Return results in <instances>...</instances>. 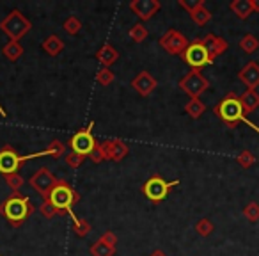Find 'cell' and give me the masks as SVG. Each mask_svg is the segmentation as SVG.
<instances>
[{
	"mask_svg": "<svg viewBox=\"0 0 259 256\" xmlns=\"http://www.w3.org/2000/svg\"><path fill=\"white\" fill-rule=\"evenodd\" d=\"M101 150L105 153V160H114V162H121L126 155H128V146L121 141V139H112V141L101 142Z\"/></svg>",
	"mask_w": 259,
	"mask_h": 256,
	"instance_id": "13",
	"label": "cell"
},
{
	"mask_svg": "<svg viewBox=\"0 0 259 256\" xmlns=\"http://www.w3.org/2000/svg\"><path fill=\"white\" fill-rule=\"evenodd\" d=\"M43 50L47 52L48 55H52V57H57V55L64 50V43H62L61 38L54 34V36H48L47 40L43 41Z\"/></svg>",
	"mask_w": 259,
	"mask_h": 256,
	"instance_id": "20",
	"label": "cell"
},
{
	"mask_svg": "<svg viewBox=\"0 0 259 256\" xmlns=\"http://www.w3.org/2000/svg\"><path fill=\"white\" fill-rule=\"evenodd\" d=\"M2 54H4V57L9 59V61H18L23 54V47L18 41H9V43H6L4 48H2Z\"/></svg>",
	"mask_w": 259,
	"mask_h": 256,
	"instance_id": "22",
	"label": "cell"
},
{
	"mask_svg": "<svg viewBox=\"0 0 259 256\" xmlns=\"http://www.w3.org/2000/svg\"><path fill=\"white\" fill-rule=\"evenodd\" d=\"M180 6L183 9H187L188 15H192L197 8L204 6V0H180Z\"/></svg>",
	"mask_w": 259,
	"mask_h": 256,
	"instance_id": "35",
	"label": "cell"
},
{
	"mask_svg": "<svg viewBox=\"0 0 259 256\" xmlns=\"http://www.w3.org/2000/svg\"><path fill=\"white\" fill-rule=\"evenodd\" d=\"M156 86H158L156 79H153L148 71H141L134 80H132V87H134L141 96H149V94L156 89Z\"/></svg>",
	"mask_w": 259,
	"mask_h": 256,
	"instance_id": "14",
	"label": "cell"
},
{
	"mask_svg": "<svg viewBox=\"0 0 259 256\" xmlns=\"http://www.w3.org/2000/svg\"><path fill=\"white\" fill-rule=\"evenodd\" d=\"M80 29H82V23H80V20L76 18V16H69V18L64 22V30L69 34V36H75V34H78Z\"/></svg>",
	"mask_w": 259,
	"mask_h": 256,
	"instance_id": "31",
	"label": "cell"
},
{
	"mask_svg": "<svg viewBox=\"0 0 259 256\" xmlns=\"http://www.w3.org/2000/svg\"><path fill=\"white\" fill-rule=\"evenodd\" d=\"M213 230H215V226H213V223L209 219H201L197 224H195V231H197L201 237H208V235H211Z\"/></svg>",
	"mask_w": 259,
	"mask_h": 256,
	"instance_id": "33",
	"label": "cell"
},
{
	"mask_svg": "<svg viewBox=\"0 0 259 256\" xmlns=\"http://www.w3.org/2000/svg\"><path fill=\"white\" fill-rule=\"evenodd\" d=\"M236 162L240 164L243 169H248V167H252L255 164V157L252 152H248V150H243V152L240 153V155L236 157Z\"/></svg>",
	"mask_w": 259,
	"mask_h": 256,
	"instance_id": "28",
	"label": "cell"
},
{
	"mask_svg": "<svg viewBox=\"0 0 259 256\" xmlns=\"http://www.w3.org/2000/svg\"><path fill=\"white\" fill-rule=\"evenodd\" d=\"M47 152V157H54V159H59V157H62L66 153V148H64V144H62L61 141H52L50 144H48V148L45 150Z\"/></svg>",
	"mask_w": 259,
	"mask_h": 256,
	"instance_id": "26",
	"label": "cell"
},
{
	"mask_svg": "<svg viewBox=\"0 0 259 256\" xmlns=\"http://www.w3.org/2000/svg\"><path fill=\"white\" fill-rule=\"evenodd\" d=\"M240 48L243 52H247V54H254V52L259 48V40L255 36H252V34H247V36L241 38Z\"/></svg>",
	"mask_w": 259,
	"mask_h": 256,
	"instance_id": "24",
	"label": "cell"
},
{
	"mask_svg": "<svg viewBox=\"0 0 259 256\" xmlns=\"http://www.w3.org/2000/svg\"><path fill=\"white\" fill-rule=\"evenodd\" d=\"M180 87H181V91H185L190 98H199L209 87V82L201 71L192 69L188 75H185L183 79L180 80Z\"/></svg>",
	"mask_w": 259,
	"mask_h": 256,
	"instance_id": "8",
	"label": "cell"
},
{
	"mask_svg": "<svg viewBox=\"0 0 259 256\" xmlns=\"http://www.w3.org/2000/svg\"><path fill=\"white\" fill-rule=\"evenodd\" d=\"M91 159H93V162H94V164H100V162H103V160H105V153H103V150H101V146H100V144L96 146V150L93 152Z\"/></svg>",
	"mask_w": 259,
	"mask_h": 256,
	"instance_id": "38",
	"label": "cell"
},
{
	"mask_svg": "<svg viewBox=\"0 0 259 256\" xmlns=\"http://www.w3.org/2000/svg\"><path fill=\"white\" fill-rule=\"evenodd\" d=\"M69 215L73 217V226H75V231L80 235V237H85L87 233L91 231V224L87 223V221H83V219H78V217H75L73 215V212L69 213Z\"/></svg>",
	"mask_w": 259,
	"mask_h": 256,
	"instance_id": "32",
	"label": "cell"
},
{
	"mask_svg": "<svg viewBox=\"0 0 259 256\" xmlns=\"http://www.w3.org/2000/svg\"><path fill=\"white\" fill-rule=\"evenodd\" d=\"M213 112H215L229 128H236L238 123H243V119L247 118L243 108H241L240 96H238L236 93H227L226 96L220 100V103L215 105Z\"/></svg>",
	"mask_w": 259,
	"mask_h": 256,
	"instance_id": "3",
	"label": "cell"
},
{
	"mask_svg": "<svg viewBox=\"0 0 259 256\" xmlns=\"http://www.w3.org/2000/svg\"><path fill=\"white\" fill-rule=\"evenodd\" d=\"M252 2V9H254V13H259V0H250Z\"/></svg>",
	"mask_w": 259,
	"mask_h": 256,
	"instance_id": "40",
	"label": "cell"
},
{
	"mask_svg": "<svg viewBox=\"0 0 259 256\" xmlns=\"http://www.w3.org/2000/svg\"><path fill=\"white\" fill-rule=\"evenodd\" d=\"M66 159V164H68L69 167H73V169H76V167H80L83 164V160H85V157H80V155H76V153H73V152H69L68 155L64 157Z\"/></svg>",
	"mask_w": 259,
	"mask_h": 256,
	"instance_id": "36",
	"label": "cell"
},
{
	"mask_svg": "<svg viewBox=\"0 0 259 256\" xmlns=\"http://www.w3.org/2000/svg\"><path fill=\"white\" fill-rule=\"evenodd\" d=\"M188 45H190V41H188L183 34L174 29L167 30V32L160 38V47L172 55H183V52L187 50Z\"/></svg>",
	"mask_w": 259,
	"mask_h": 256,
	"instance_id": "9",
	"label": "cell"
},
{
	"mask_svg": "<svg viewBox=\"0 0 259 256\" xmlns=\"http://www.w3.org/2000/svg\"><path fill=\"white\" fill-rule=\"evenodd\" d=\"M100 238H103L107 244L114 245V247H115V244H117V237H115V233H112V231H105V233L101 235Z\"/></svg>",
	"mask_w": 259,
	"mask_h": 256,
	"instance_id": "39",
	"label": "cell"
},
{
	"mask_svg": "<svg viewBox=\"0 0 259 256\" xmlns=\"http://www.w3.org/2000/svg\"><path fill=\"white\" fill-rule=\"evenodd\" d=\"M96 59L103 64V68H110V66L119 59V52L115 50L112 45L105 43L103 47L96 52Z\"/></svg>",
	"mask_w": 259,
	"mask_h": 256,
	"instance_id": "17",
	"label": "cell"
},
{
	"mask_svg": "<svg viewBox=\"0 0 259 256\" xmlns=\"http://www.w3.org/2000/svg\"><path fill=\"white\" fill-rule=\"evenodd\" d=\"M202 43H204V47H206V50H208V55H209L211 61H215L220 54H224V52L229 48V43H227L224 38L215 36V34H208V36H204L202 38Z\"/></svg>",
	"mask_w": 259,
	"mask_h": 256,
	"instance_id": "16",
	"label": "cell"
},
{
	"mask_svg": "<svg viewBox=\"0 0 259 256\" xmlns=\"http://www.w3.org/2000/svg\"><path fill=\"white\" fill-rule=\"evenodd\" d=\"M93 125L94 123L91 121L89 125H87V128L78 130L71 139H69V146H71L73 153H76V155H80V157H91L93 155V152L98 146L96 139L93 137Z\"/></svg>",
	"mask_w": 259,
	"mask_h": 256,
	"instance_id": "6",
	"label": "cell"
},
{
	"mask_svg": "<svg viewBox=\"0 0 259 256\" xmlns=\"http://www.w3.org/2000/svg\"><path fill=\"white\" fill-rule=\"evenodd\" d=\"M240 103L245 114H250V112H254L259 107V93L254 89H247L240 96Z\"/></svg>",
	"mask_w": 259,
	"mask_h": 256,
	"instance_id": "18",
	"label": "cell"
},
{
	"mask_svg": "<svg viewBox=\"0 0 259 256\" xmlns=\"http://www.w3.org/2000/svg\"><path fill=\"white\" fill-rule=\"evenodd\" d=\"M22 164H23L22 157L11 146H4V148L0 150V173L4 174V176L18 173Z\"/></svg>",
	"mask_w": 259,
	"mask_h": 256,
	"instance_id": "11",
	"label": "cell"
},
{
	"mask_svg": "<svg viewBox=\"0 0 259 256\" xmlns=\"http://www.w3.org/2000/svg\"><path fill=\"white\" fill-rule=\"evenodd\" d=\"M91 254L93 256H114L115 247L110 244H107L103 238H100V240H96L93 245H91Z\"/></svg>",
	"mask_w": 259,
	"mask_h": 256,
	"instance_id": "21",
	"label": "cell"
},
{
	"mask_svg": "<svg viewBox=\"0 0 259 256\" xmlns=\"http://www.w3.org/2000/svg\"><path fill=\"white\" fill-rule=\"evenodd\" d=\"M240 82H243L247 86V89H254L259 87V64L255 61H250L241 68V71L238 73Z\"/></svg>",
	"mask_w": 259,
	"mask_h": 256,
	"instance_id": "15",
	"label": "cell"
},
{
	"mask_svg": "<svg viewBox=\"0 0 259 256\" xmlns=\"http://www.w3.org/2000/svg\"><path fill=\"white\" fill-rule=\"evenodd\" d=\"M30 27H32V23H30L29 20H27L25 16L18 11V9L11 11L4 20H2V22H0V29H2V32H4L11 41L22 40V38L30 30Z\"/></svg>",
	"mask_w": 259,
	"mask_h": 256,
	"instance_id": "4",
	"label": "cell"
},
{
	"mask_svg": "<svg viewBox=\"0 0 259 256\" xmlns=\"http://www.w3.org/2000/svg\"><path fill=\"white\" fill-rule=\"evenodd\" d=\"M178 185V180L174 181H165L162 176H151L144 185H142V192L144 196L153 203H162L163 199L169 196L170 189Z\"/></svg>",
	"mask_w": 259,
	"mask_h": 256,
	"instance_id": "7",
	"label": "cell"
},
{
	"mask_svg": "<svg viewBox=\"0 0 259 256\" xmlns=\"http://www.w3.org/2000/svg\"><path fill=\"white\" fill-rule=\"evenodd\" d=\"M29 184H30V187L37 192V194H41L43 198H47V196L50 194L52 189L55 187V184H57V178H55L54 174L47 169V167H41L39 171H36V173L32 174V178L29 180Z\"/></svg>",
	"mask_w": 259,
	"mask_h": 256,
	"instance_id": "10",
	"label": "cell"
},
{
	"mask_svg": "<svg viewBox=\"0 0 259 256\" xmlns=\"http://www.w3.org/2000/svg\"><path fill=\"white\" fill-rule=\"evenodd\" d=\"M41 213H43L45 217H47V219H52V217L54 215H59V212H57V208H55L54 205H52L50 201H47V199H45L43 201V205H41Z\"/></svg>",
	"mask_w": 259,
	"mask_h": 256,
	"instance_id": "37",
	"label": "cell"
},
{
	"mask_svg": "<svg viewBox=\"0 0 259 256\" xmlns=\"http://www.w3.org/2000/svg\"><path fill=\"white\" fill-rule=\"evenodd\" d=\"M34 212L32 203L29 198L20 192H13L9 198H6L0 203V213L13 224V226H20L25 219H29L30 213Z\"/></svg>",
	"mask_w": 259,
	"mask_h": 256,
	"instance_id": "1",
	"label": "cell"
},
{
	"mask_svg": "<svg viewBox=\"0 0 259 256\" xmlns=\"http://www.w3.org/2000/svg\"><path fill=\"white\" fill-rule=\"evenodd\" d=\"M4 178H6V184H8V187L11 189L13 192H20V189L23 187V178L20 176L18 173L8 174V176H4Z\"/></svg>",
	"mask_w": 259,
	"mask_h": 256,
	"instance_id": "34",
	"label": "cell"
},
{
	"mask_svg": "<svg viewBox=\"0 0 259 256\" xmlns=\"http://www.w3.org/2000/svg\"><path fill=\"white\" fill-rule=\"evenodd\" d=\"M47 201H50L52 205L57 208L59 215H64V213H71L73 206L78 203L80 196L71 185L66 180H57L55 187L50 191V194L47 196Z\"/></svg>",
	"mask_w": 259,
	"mask_h": 256,
	"instance_id": "2",
	"label": "cell"
},
{
	"mask_svg": "<svg viewBox=\"0 0 259 256\" xmlns=\"http://www.w3.org/2000/svg\"><path fill=\"white\" fill-rule=\"evenodd\" d=\"M243 215L247 221H250V223H255V221H259V205L255 201H250L247 206L243 208Z\"/></svg>",
	"mask_w": 259,
	"mask_h": 256,
	"instance_id": "30",
	"label": "cell"
},
{
	"mask_svg": "<svg viewBox=\"0 0 259 256\" xmlns=\"http://www.w3.org/2000/svg\"><path fill=\"white\" fill-rule=\"evenodd\" d=\"M190 18L194 20V23H197V25H206V23L211 20V13L206 9V6H201V8H197L192 13Z\"/></svg>",
	"mask_w": 259,
	"mask_h": 256,
	"instance_id": "25",
	"label": "cell"
},
{
	"mask_svg": "<svg viewBox=\"0 0 259 256\" xmlns=\"http://www.w3.org/2000/svg\"><path fill=\"white\" fill-rule=\"evenodd\" d=\"M130 9L142 22H148V20L153 18V15L160 11V2L158 0H134V2H130Z\"/></svg>",
	"mask_w": 259,
	"mask_h": 256,
	"instance_id": "12",
	"label": "cell"
},
{
	"mask_svg": "<svg viewBox=\"0 0 259 256\" xmlns=\"http://www.w3.org/2000/svg\"><path fill=\"white\" fill-rule=\"evenodd\" d=\"M229 8H231V11H233L240 20H247L248 16L254 13L250 0H234V2H231Z\"/></svg>",
	"mask_w": 259,
	"mask_h": 256,
	"instance_id": "19",
	"label": "cell"
},
{
	"mask_svg": "<svg viewBox=\"0 0 259 256\" xmlns=\"http://www.w3.org/2000/svg\"><path fill=\"white\" fill-rule=\"evenodd\" d=\"M204 111H206V105L202 103L199 98H190V101L185 105V112L194 119L201 118V116L204 114Z\"/></svg>",
	"mask_w": 259,
	"mask_h": 256,
	"instance_id": "23",
	"label": "cell"
},
{
	"mask_svg": "<svg viewBox=\"0 0 259 256\" xmlns=\"http://www.w3.org/2000/svg\"><path fill=\"white\" fill-rule=\"evenodd\" d=\"M130 38H132L135 43H142V41L148 38V29H146L142 23H137V25H134L130 29Z\"/></svg>",
	"mask_w": 259,
	"mask_h": 256,
	"instance_id": "27",
	"label": "cell"
},
{
	"mask_svg": "<svg viewBox=\"0 0 259 256\" xmlns=\"http://www.w3.org/2000/svg\"><path fill=\"white\" fill-rule=\"evenodd\" d=\"M151 256H165V254H163V252L162 251H156V252H153V254Z\"/></svg>",
	"mask_w": 259,
	"mask_h": 256,
	"instance_id": "41",
	"label": "cell"
},
{
	"mask_svg": "<svg viewBox=\"0 0 259 256\" xmlns=\"http://www.w3.org/2000/svg\"><path fill=\"white\" fill-rule=\"evenodd\" d=\"M114 73H112V69L110 68H101V69H98V73H96V80H98V84L100 86H110L112 82H114Z\"/></svg>",
	"mask_w": 259,
	"mask_h": 256,
	"instance_id": "29",
	"label": "cell"
},
{
	"mask_svg": "<svg viewBox=\"0 0 259 256\" xmlns=\"http://www.w3.org/2000/svg\"><path fill=\"white\" fill-rule=\"evenodd\" d=\"M181 57H183V61L187 62L192 69H197V71H201L204 66L213 64V61L209 59L208 50H206L202 40L190 41V45L187 47V50L183 52V55H181Z\"/></svg>",
	"mask_w": 259,
	"mask_h": 256,
	"instance_id": "5",
	"label": "cell"
}]
</instances>
